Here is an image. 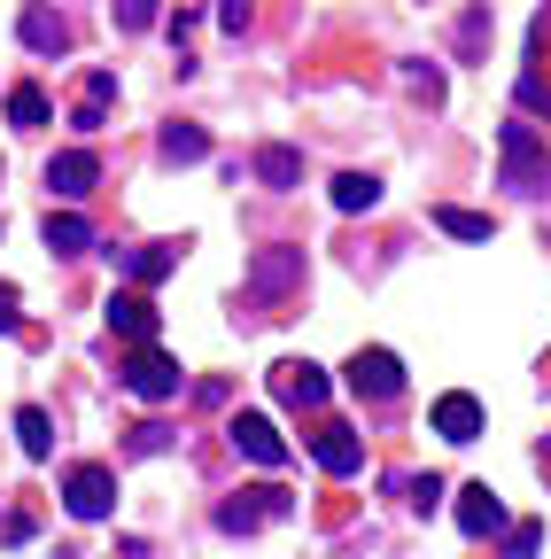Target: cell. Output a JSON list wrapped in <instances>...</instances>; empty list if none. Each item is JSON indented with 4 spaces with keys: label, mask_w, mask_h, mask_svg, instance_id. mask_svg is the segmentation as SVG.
I'll return each mask as SVG.
<instances>
[{
    "label": "cell",
    "mask_w": 551,
    "mask_h": 559,
    "mask_svg": "<svg viewBox=\"0 0 551 559\" xmlns=\"http://www.w3.org/2000/svg\"><path fill=\"white\" fill-rule=\"evenodd\" d=\"M117 373H124V389L141 396V404H171V396H179V381H187V373H179V358H164L156 342H132V358H124Z\"/></svg>",
    "instance_id": "obj_1"
},
{
    "label": "cell",
    "mask_w": 551,
    "mask_h": 559,
    "mask_svg": "<svg viewBox=\"0 0 551 559\" xmlns=\"http://www.w3.org/2000/svg\"><path fill=\"white\" fill-rule=\"evenodd\" d=\"M342 381H350L358 404H396L404 396V358L396 349H358V358L342 366Z\"/></svg>",
    "instance_id": "obj_2"
},
{
    "label": "cell",
    "mask_w": 551,
    "mask_h": 559,
    "mask_svg": "<svg viewBox=\"0 0 551 559\" xmlns=\"http://www.w3.org/2000/svg\"><path fill=\"white\" fill-rule=\"evenodd\" d=\"M498 148H505V187L536 194V187L551 179V156L536 148V132H528V124H505V132H498Z\"/></svg>",
    "instance_id": "obj_3"
},
{
    "label": "cell",
    "mask_w": 551,
    "mask_h": 559,
    "mask_svg": "<svg viewBox=\"0 0 551 559\" xmlns=\"http://www.w3.org/2000/svg\"><path fill=\"white\" fill-rule=\"evenodd\" d=\"M62 506H71L79 521H101L117 506V474L109 466H71V474H62Z\"/></svg>",
    "instance_id": "obj_4"
},
{
    "label": "cell",
    "mask_w": 551,
    "mask_h": 559,
    "mask_svg": "<svg viewBox=\"0 0 551 559\" xmlns=\"http://www.w3.org/2000/svg\"><path fill=\"white\" fill-rule=\"evenodd\" d=\"M288 288H303V249H264V257L249 264V296H256V304H280Z\"/></svg>",
    "instance_id": "obj_5"
},
{
    "label": "cell",
    "mask_w": 551,
    "mask_h": 559,
    "mask_svg": "<svg viewBox=\"0 0 551 559\" xmlns=\"http://www.w3.org/2000/svg\"><path fill=\"white\" fill-rule=\"evenodd\" d=\"M326 373L311 366V358H280V366H272V396H280V404H296V412H319L326 404Z\"/></svg>",
    "instance_id": "obj_6"
},
{
    "label": "cell",
    "mask_w": 551,
    "mask_h": 559,
    "mask_svg": "<svg viewBox=\"0 0 551 559\" xmlns=\"http://www.w3.org/2000/svg\"><path fill=\"white\" fill-rule=\"evenodd\" d=\"M233 451L249 459V466H288V443H280V428H272L264 412H233Z\"/></svg>",
    "instance_id": "obj_7"
},
{
    "label": "cell",
    "mask_w": 551,
    "mask_h": 559,
    "mask_svg": "<svg viewBox=\"0 0 551 559\" xmlns=\"http://www.w3.org/2000/svg\"><path fill=\"white\" fill-rule=\"evenodd\" d=\"M109 257H117V272L132 280V288H156L164 272H179L187 241H141V249H109Z\"/></svg>",
    "instance_id": "obj_8"
},
{
    "label": "cell",
    "mask_w": 551,
    "mask_h": 559,
    "mask_svg": "<svg viewBox=\"0 0 551 559\" xmlns=\"http://www.w3.org/2000/svg\"><path fill=\"white\" fill-rule=\"evenodd\" d=\"M94 179H101V156H94V148H62V156L47 164V194H55V202H86Z\"/></svg>",
    "instance_id": "obj_9"
},
{
    "label": "cell",
    "mask_w": 551,
    "mask_h": 559,
    "mask_svg": "<svg viewBox=\"0 0 551 559\" xmlns=\"http://www.w3.org/2000/svg\"><path fill=\"white\" fill-rule=\"evenodd\" d=\"M109 334L124 342H156V304L141 288H109Z\"/></svg>",
    "instance_id": "obj_10"
},
{
    "label": "cell",
    "mask_w": 551,
    "mask_h": 559,
    "mask_svg": "<svg viewBox=\"0 0 551 559\" xmlns=\"http://www.w3.org/2000/svg\"><path fill=\"white\" fill-rule=\"evenodd\" d=\"M428 419H435V436H443V443H474V436H481V404H474L466 389L435 396V412H428Z\"/></svg>",
    "instance_id": "obj_11"
},
{
    "label": "cell",
    "mask_w": 551,
    "mask_h": 559,
    "mask_svg": "<svg viewBox=\"0 0 551 559\" xmlns=\"http://www.w3.org/2000/svg\"><path fill=\"white\" fill-rule=\"evenodd\" d=\"M458 528H466V536H498V528H505V506H498L490 481H466V489H458Z\"/></svg>",
    "instance_id": "obj_12"
},
{
    "label": "cell",
    "mask_w": 551,
    "mask_h": 559,
    "mask_svg": "<svg viewBox=\"0 0 551 559\" xmlns=\"http://www.w3.org/2000/svg\"><path fill=\"white\" fill-rule=\"evenodd\" d=\"M311 459L334 474V481H350L358 466H366V443L350 436V428H319V443H311Z\"/></svg>",
    "instance_id": "obj_13"
},
{
    "label": "cell",
    "mask_w": 551,
    "mask_h": 559,
    "mask_svg": "<svg viewBox=\"0 0 551 559\" xmlns=\"http://www.w3.org/2000/svg\"><path fill=\"white\" fill-rule=\"evenodd\" d=\"M39 241H47L55 257H86V249H94V226L79 218V210H47V226H39Z\"/></svg>",
    "instance_id": "obj_14"
},
{
    "label": "cell",
    "mask_w": 551,
    "mask_h": 559,
    "mask_svg": "<svg viewBox=\"0 0 551 559\" xmlns=\"http://www.w3.org/2000/svg\"><path fill=\"white\" fill-rule=\"evenodd\" d=\"M16 39H24L32 55H62V47H71V24H62L55 9H24V16H16Z\"/></svg>",
    "instance_id": "obj_15"
},
{
    "label": "cell",
    "mask_w": 551,
    "mask_h": 559,
    "mask_svg": "<svg viewBox=\"0 0 551 559\" xmlns=\"http://www.w3.org/2000/svg\"><path fill=\"white\" fill-rule=\"evenodd\" d=\"M256 179H264L272 194H288V187L303 179V156H296V148H280V140H272V148H256Z\"/></svg>",
    "instance_id": "obj_16"
},
{
    "label": "cell",
    "mask_w": 551,
    "mask_h": 559,
    "mask_svg": "<svg viewBox=\"0 0 551 559\" xmlns=\"http://www.w3.org/2000/svg\"><path fill=\"white\" fill-rule=\"evenodd\" d=\"M156 148H164V164H202V156H211V132H202V124H164Z\"/></svg>",
    "instance_id": "obj_17"
},
{
    "label": "cell",
    "mask_w": 551,
    "mask_h": 559,
    "mask_svg": "<svg viewBox=\"0 0 551 559\" xmlns=\"http://www.w3.org/2000/svg\"><path fill=\"white\" fill-rule=\"evenodd\" d=\"M381 202V179L373 171H342L334 179V210H342V218H358V210H373Z\"/></svg>",
    "instance_id": "obj_18"
},
{
    "label": "cell",
    "mask_w": 551,
    "mask_h": 559,
    "mask_svg": "<svg viewBox=\"0 0 551 559\" xmlns=\"http://www.w3.org/2000/svg\"><path fill=\"white\" fill-rule=\"evenodd\" d=\"M109 102H117V70H94V79H86V102H79V132H101Z\"/></svg>",
    "instance_id": "obj_19"
},
{
    "label": "cell",
    "mask_w": 551,
    "mask_h": 559,
    "mask_svg": "<svg viewBox=\"0 0 551 559\" xmlns=\"http://www.w3.org/2000/svg\"><path fill=\"white\" fill-rule=\"evenodd\" d=\"M16 443H24V459H47V451H55V419H47L39 404L16 412Z\"/></svg>",
    "instance_id": "obj_20"
},
{
    "label": "cell",
    "mask_w": 551,
    "mask_h": 559,
    "mask_svg": "<svg viewBox=\"0 0 551 559\" xmlns=\"http://www.w3.org/2000/svg\"><path fill=\"white\" fill-rule=\"evenodd\" d=\"M47 117H55V102H47L39 86H16V94H9V124H16V132H39Z\"/></svg>",
    "instance_id": "obj_21"
},
{
    "label": "cell",
    "mask_w": 551,
    "mask_h": 559,
    "mask_svg": "<svg viewBox=\"0 0 551 559\" xmlns=\"http://www.w3.org/2000/svg\"><path fill=\"white\" fill-rule=\"evenodd\" d=\"M435 226L458 234V241H490V218H481V210H451V202H443V210H435Z\"/></svg>",
    "instance_id": "obj_22"
},
{
    "label": "cell",
    "mask_w": 551,
    "mask_h": 559,
    "mask_svg": "<svg viewBox=\"0 0 551 559\" xmlns=\"http://www.w3.org/2000/svg\"><path fill=\"white\" fill-rule=\"evenodd\" d=\"M481 39H490V9H466V24H458V55L474 62V55H481Z\"/></svg>",
    "instance_id": "obj_23"
},
{
    "label": "cell",
    "mask_w": 551,
    "mask_h": 559,
    "mask_svg": "<svg viewBox=\"0 0 551 559\" xmlns=\"http://www.w3.org/2000/svg\"><path fill=\"white\" fill-rule=\"evenodd\" d=\"M164 9H156V0H117V32H148Z\"/></svg>",
    "instance_id": "obj_24"
},
{
    "label": "cell",
    "mask_w": 551,
    "mask_h": 559,
    "mask_svg": "<svg viewBox=\"0 0 551 559\" xmlns=\"http://www.w3.org/2000/svg\"><path fill=\"white\" fill-rule=\"evenodd\" d=\"M404 86H411V94H428V102H443V70H428V62H404Z\"/></svg>",
    "instance_id": "obj_25"
},
{
    "label": "cell",
    "mask_w": 551,
    "mask_h": 559,
    "mask_svg": "<svg viewBox=\"0 0 551 559\" xmlns=\"http://www.w3.org/2000/svg\"><path fill=\"white\" fill-rule=\"evenodd\" d=\"M404 498H411V513H435V506H443V481H435V474H420V481L404 489Z\"/></svg>",
    "instance_id": "obj_26"
},
{
    "label": "cell",
    "mask_w": 551,
    "mask_h": 559,
    "mask_svg": "<svg viewBox=\"0 0 551 559\" xmlns=\"http://www.w3.org/2000/svg\"><path fill=\"white\" fill-rule=\"evenodd\" d=\"M171 443V428H156V419H148V428H132V459H156Z\"/></svg>",
    "instance_id": "obj_27"
},
{
    "label": "cell",
    "mask_w": 551,
    "mask_h": 559,
    "mask_svg": "<svg viewBox=\"0 0 551 559\" xmlns=\"http://www.w3.org/2000/svg\"><path fill=\"white\" fill-rule=\"evenodd\" d=\"M16 326H24V311H16V288L0 280V334H16Z\"/></svg>",
    "instance_id": "obj_28"
},
{
    "label": "cell",
    "mask_w": 551,
    "mask_h": 559,
    "mask_svg": "<svg viewBox=\"0 0 551 559\" xmlns=\"http://www.w3.org/2000/svg\"><path fill=\"white\" fill-rule=\"evenodd\" d=\"M218 24L226 32H249V0H218Z\"/></svg>",
    "instance_id": "obj_29"
}]
</instances>
